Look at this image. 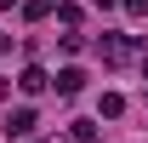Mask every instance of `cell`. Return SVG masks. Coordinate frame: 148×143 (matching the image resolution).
Here are the masks:
<instances>
[{
  "label": "cell",
  "instance_id": "4",
  "mask_svg": "<svg viewBox=\"0 0 148 143\" xmlns=\"http://www.w3.org/2000/svg\"><path fill=\"white\" fill-rule=\"evenodd\" d=\"M51 86L63 92V97H74V92L86 86V74H80V69H57V80H51Z\"/></svg>",
  "mask_w": 148,
  "mask_h": 143
},
{
  "label": "cell",
  "instance_id": "5",
  "mask_svg": "<svg viewBox=\"0 0 148 143\" xmlns=\"http://www.w3.org/2000/svg\"><path fill=\"white\" fill-rule=\"evenodd\" d=\"M97 109L114 120V115H125V97H120V92H103V103H97Z\"/></svg>",
  "mask_w": 148,
  "mask_h": 143
},
{
  "label": "cell",
  "instance_id": "2",
  "mask_svg": "<svg viewBox=\"0 0 148 143\" xmlns=\"http://www.w3.org/2000/svg\"><path fill=\"white\" fill-rule=\"evenodd\" d=\"M34 132V109H12L6 115V137H29Z\"/></svg>",
  "mask_w": 148,
  "mask_h": 143
},
{
  "label": "cell",
  "instance_id": "11",
  "mask_svg": "<svg viewBox=\"0 0 148 143\" xmlns=\"http://www.w3.org/2000/svg\"><path fill=\"white\" fill-rule=\"evenodd\" d=\"M12 6H17V0H0V12H12Z\"/></svg>",
  "mask_w": 148,
  "mask_h": 143
},
{
  "label": "cell",
  "instance_id": "9",
  "mask_svg": "<svg viewBox=\"0 0 148 143\" xmlns=\"http://www.w3.org/2000/svg\"><path fill=\"white\" fill-rule=\"evenodd\" d=\"M125 12L131 17H148V0H125Z\"/></svg>",
  "mask_w": 148,
  "mask_h": 143
},
{
  "label": "cell",
  "instance_id": "6",
  "mask_svg": "<svg viewBox=\"0 0 148 143\" xmlns=\"http://www.w3.org/2000/svg\"><path fill=\"white\" fill-rule=\"evenodd\" d=\"M69 143H97V132H91V120H74V126H69Z\"/></svg>",
  "mask_w": 148,
  "mask_h": 143
},
{
  "label": "cell",
  "instance_id": "7",
  "mask_svg": "<svg viewBox=\"0 0 148 143\" xmlns=\"http://www.w3.org/2000/svg\"><path fill=\"white\" fill-rule=\"evenodd\" d=\"M51 6H57V0H29V6H23V17H29V23H40L46 12H51Z\"/></svg>",
  "mask_w": 148,
  "mask_h": 143
},
{
  "label": "cell",
  "instance_id": "10",
  "mask_svg": "<svg viewBox=\"0 0 148 143\" xmlns=\"http://www.w3.org/2000/svg\"><path fill=\"white\" fill-rule=\"evenodd\" d=\"M91 6H103V12H114V6H120V0H91Z\"/></svg>",
  "mask_w": 148,
  "mask_h": 143
},
{
  "label": "cell",
  "instance_id": "8",
  "mask_svg": "<svg viewBox=\"0 0 148 143\" xmlns=\"http://www.w3.org/2000/svg\"><path fill=\"white\" fill-rule=\"evenodd\" d=\"M57 17H63V23L74 29V23H80V6H74V0H57Z\"/></svg>",
  "mask_w": 148,
  "mask_h": 143
},
{
  "label": "cell",
  "instance_id": "1",
  "mask_svg": "<svg viewBox=\"0 0 148 143\" xmlns=\"http://www.w3.org/2000/svg\"><path fill=\"white\" fill-rule=\"evenodd\" d=\"M97 52H103V63H125V57L137 52V40H131V35H103Z\"/></svg>",
  "mask_w": 148,
  "mask_h": 143
},
{
  "label": "cell",
  "instance_id": "3",
  "mask_svg": "<svg viewBox=\"0 0 148 143\" xmlns=\"http://www.w3.org/2000/svg\"><path fill=\"white\" fill-rule=\"evenodd\" d=\"M17 86L29 92V97H40V92L51 86V74H46V69H23V74H17Z\"/></svg>",
  "mask_w": 148,
  "mask_h": 143
}]
</instances>
